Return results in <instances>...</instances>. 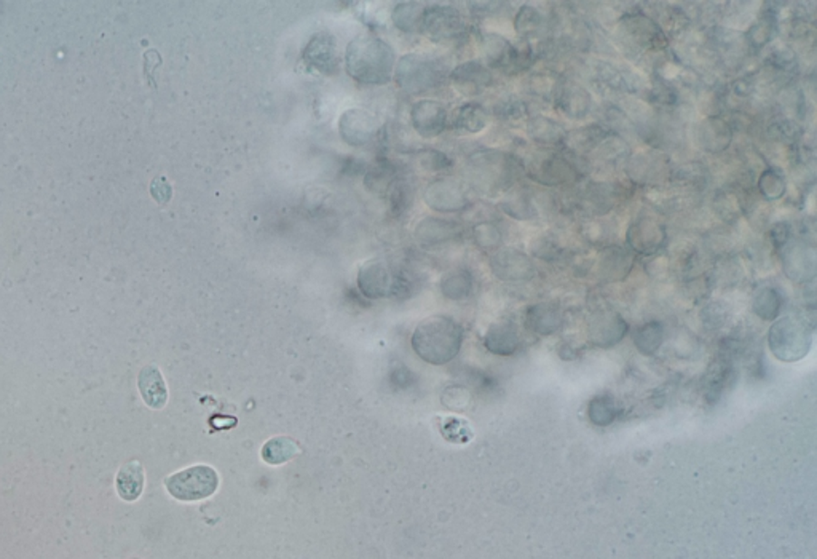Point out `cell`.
<instances>
[{"mask_svg": "<svg viewBox=\"0 0 817 559\" xmlns=\"http://www.w3.org/2000/svg\"><path fill=\"white\" fill-rule=\"evenodd\" d=\"M470 184L487 197H501L524 176V162L516 153L482 149L466 162Z\"/></svg>", "mask_w": 817, "mask_h": 559, "instance_id": "obj_1", "label": "cell"}, {"mask_svg": "<svg viewBox=\"0 0 817 559\" xmlns=\"http://www.w3.org/2000/svg\"><path fill=\"white\" fill-rule=\"evenodd\" d=\"M522 162L525 178L545 189L577 186L585 180L586 173L589 170L588 160L573 155L565 151L564 147L558 149L539 147L529 155V159H522Z\"/></svg>", "mask_w": 817, "mask_h": 559, "instance_id": "obj_2", "label": "cell"}, {"mask_svg": "<svg viewBox=\"0 0 817 559\" xmlns=\"http://www.w3.org/2000/svg\"><path fill=\"white\" fill-rule=\"evenodd\" d=\"M346 73L363 85H385L392 79L394 52L382 39L365 35L352 40L345 52Z\"/></svg>", "mask_w": 817, "mask_h": 559, "instance_id": "obj_3", "label": "cell"}, {"mask_svg": "<svg viewBox=\"0 0 817 559\" xmlns=\"http://www.w3.org/2000/svg\"><path fill=\"white\" fill-rule=\"evenodd\" d=\"M617 37L631 56L659 54L669 47V35L644 10L625 12L617 21Z\"/></svg>", "mask_w": 817, "mask_h": 559, "instance_id": "obj_4", "label": "cell"}, {"mask_svg": "<svg viewBox=\"0 0 817 559\" xmlns=\"http://www.w3.org/2000/svg\"><path fill=\"white\" fill-rule=\"evenodd\" d=\"M447 74V66L441 58L433 54H409L398 61L394 80L407 93L419 94L444 83Z\"/></svg>", "mask_w": 817, "mask_h": 559, "instance_id": "obj_5", "label": "cell"}, {"mask_svg": "<svg viewBox=\"0 0 817 559\" xmlns=\"http://www.w3.org/2000/svg\"><path fill=\"white\" fill-rule=\"evenodd\" d=\"M462 340L460 328L449 319H430L413 334V348L430 361H445L457 353Z\"/></svg>", "mask_w": 817, "mask_h": 559, "instance_id": "obj_6", "label": "cell"}, {"mask_svg": "<svg viewBox=\"0 0 817 559\" xmlns=\"http://www.w3.org/2000/svg\"><path fill=\"white\" fill-rule=\"evenodd\" d=\"M623 170L631 186L659 187L671 182L674 163L665 151L650 147L640 152L631 153L626 160Z\"/></svg>", "mask_w": 817, "mask_h": 559, "instance_id": "obj_7", "label": "cell"}, {"mask_svg": "<svg viewBox=\"0 0 817 559\" xmlns=\"http://www.w3.org/2000/svg\"><path fill=\"white\" fill-rule=\"evenodd\" d=\"M168 493L182 502H197L213 495L219 486L218 472L208 466H197L174 473L165 481Z\"/></svg>", "mask_w": 817, "mask_h": 559, "instance_id": "obj_8", "label": "cell"}, {"mask_svg": "<svg viewBox=\"0 0 817 559\" xmlns=\"http://www.w3.org/2000/svg\"><path fill=\"white\" fill-rule=\"evenodd\" d=\"M420 31L434 42L460 39L468 31V25L457 8L433 5L423 10Z\"/></svg>", "mask_w": 817, "mask_h": 559, "instance_id": "obj_9", "label": "cell"}, {"mask_svg": "<svg viewBox=\"0 0 817 559\" xmlns=\"http://www.w3.org/2000/svg\"><path fill=\"white\" fill-rule=\"evenodd\" d=\"M693 141L701 152L720 157L730 151L734 130L725 115H705L695 123Z\"/></svg>", "mask_w": 817, "mask_h": 559, "instance_id": "obj_10", "label": "cell"}, {"mask_svg": "<svg viewBox=\"0 0 817 559\" xmlns=\"http://www.w3.org/2000/svg\"><path fill=\"white\" fill-rule=\"evenodd\" d=\"M666 240L667 227L663 221L651 214H640L626 229V243L640 254L657 253L665 247Z\"/></svg>", "mask_w": 817, "mask_h": 559, "instance_id": "obj_11", "label": "cell"}, {"mask_svg": "<svg viewBox=\"0 0 817 559\" xmlns=\"http://www.w3.org/2000/svg\"><path fill=\"white\" fill-rule=\"evenodd\" d=\"M552 106L565 119L573 122H581L588 119V115L594 109V98L591 92L579 83V80L565 77L559 87L558 93L554 96Z\"/></svg>", "mask_w": 817, "mask_h": 559, "instance_id": "obj_12", "label": "cell"}, {"mask_svg": "<svg viewBox=\"0 0 817 559\" xmlns=\"http://www.w3.org/2000/svg\"><path fill=\"white\" fill-rule=\"evenodd\" d=\"M810 336L802 325L791 319H781L771 328L770 346L773 352L784 359L800 358L810 347Z\"/></svg>", "mask_w": 817, "mask_h": 559, "instance_id": "obj_13", "label": "cell"}, {"mask_svg": "<svg viewBox=\"0 0 817 559\" xmlns=\"http://www.w3.org/2000/svg\"><path fill=\"white\" fill-rule=\"evenodd\" d=\"M425 201L439 213H459L470 207V197L462 182L455 180H438L426 187Z\"/></svg>", "mask_w": 817, "mask_h": 559, "instance_id": "obj_14", "label": "cell"}, {"mask_svg": "<svg viewBox=\"0 0 817 559\" xmlns=\"http://www.w3.org/2000/svg\"><path fill=\"white\" fill-rule=\"evenodd\" d=\"M499 210L519 222L539 220L540 201L532 187L518 182L500 197Z\"/></svg>", "mask_w": 817, "mask_h": 559, "instance_id": "obj_15", "label": "cell"}, {"mask_svg": "<svg viewBox=\"0 0 817 559\" xmlns=\"http://www.w3.org/2000/svg\"><path fill=\"white\" fill-rule=\"evenodd\" d=\"M551 18L532 4H524L518 8L512 18V29L522 42H541L551 35Z\"/></svg>", "mask_w": 817, "mask_h": 559, "instance_id": "obj_16", "label": "cell"}, {"mask_svg": "<svg viewBox=\"0 0 817 559\" xmlns=\"http://www.w3.org/2000/svg\"><path fill=\"white\" fill-rule=\"evenodd\" d=\"M453 87L465 96H478L495 83L493 73L482 61L472 60L462 63L451 73Z\"/></svg>", "mask_w": 817, "mask_h": 559, "instance_id": "obj_17", "label": "cell"}, {"mask_svg": "<svg viewBox=\"0 0 817 559\" xmlns=\"http://www.w3.org/2000/svg\"><path fill=\"white\" fill-rule=\"evenodd\" d=\"M302 58L308 66L316 69L321 74L333 75L339 71L340 58L337 54V42L331 34H315L310 42L306 44Z\"/></svg>", "mask_w": 817, "mask_h": 559, "instance_id": "obj_18", "label": "cell"}, {"mask_svg": "<svg viewBox=\"0 0 817 559\" xmlns=\"http://www.w3.org/2000/svg\"><path fill=\"white\" fill-rule=\"evenodd\" d=\"M610 134L611 132L605 123L592 122V123H586V125H581V127L567 130L562 147H564L565 151L573 153V155L588 160V157H589V155H591V153L594 152V151H596L608 136H610Z\"/></svg>", "mask_w": 817, "mask_h": 559, "instance_id": "obj_19", "label": "cell"}, {"mask_svg": "<svg viewBox=\"0 0 817 559\" xmlns=\"http://www.w3.org/2000/svg\"><path fill=\"white\" fill-rule=\"evenodd\" d=\"M781 34V21H779L778 10L771 8V4H766V8L760 12L757 20L752 23L744 33L745 44L751 54L764 52L770 47Z\"/></svg>", "mask_w": 817, "mask_h": 559, "instance_id": "obj_20", "label": "cell"}, {"mask_svg": "<svg viewBox=\"0 0 817 559\" xmlns=\"http://www.w3.org/2000/svg\"><path fill=\"white\" fill-rule=\"evenodd\" d=\"M377 120L363 109H350L339 120L342 138L350 146H365L377 134Z\"/></svg>", "mask_w": 817, "mask_h": 559, "instance_id": "obj_21", "label": "cell"}, {"mask_svg": "<svg viewBox=\"0 0 817 559\" xmlns=\"http://www.w3.org/2000/svg\"><path fill=\"white\" fill-rule=\"evenodd\" d=\"M525 134L535 146L541 149H558L564 144L567 128L562 122L552 119L550 115L532 113L525 120Z\"/></svg>", "mask_w": 817, "mask_h": 559, "instance_id": "obj_22", "label": "cell"}, {"mask_svg": "<svg viewBox=\"0 0 817 559\" xmlns=\"http://www.w3.org/2000/svg\"><path fill=\"white\" fill-rule=\"evenodd\" d=\"M413 125L422 138H436L447 127V109L438 101H420L413 109Z\"/></svg>", "mask_w": 817, "mask_h": 559, "instance_id": "obj_23", "label": "cell"}, {"mask_svg": "<svg viewBox=\"0 0 817 559\" xmlns=\"http://www.w3.org/2000/svg\"><path fill=\"white\" fill-rule=\"evenodd\" d=\"M768 140L781 144V146L793 147L802 144V138H804V130L802 123L795 119H792L787 113H776L773 115L766 127H764Z\"/></svg>", "mask_w": 817, "mask_h": 559, "instance_id": "obj_24", "label": "cell"}, {"mask_svg": "<svg viewBox=\"0 0 817 559\" xmlns=\"http://www.w3.org/2000/svg\"><path fill=\"white\" fill-rule=\"evenodd\" d=\"M755 189L760 195V199L766 203H776L784 199L789 192V182L787 176L781 168L776 165H768L758 173L757 181H755Z\"/></svg>", "mask_w": 817, "mask_h": 559, "instance_id": "obj_25", "label": "cell"}, {"mask_svg": "<svg viewBox=\"0 0 817 559\" xmlns=\"http://www.w3.org/2000/svg\"><path fill=\"white\" fill-rule=\"evenodd\" d=\"M140 390L146 405L152 409H161L167 405L168 388L163 376L157 367L142 368L140 373Z\"/></svg>", "mask_w": 817, "mask_h": 559, "instance_id": "obj_26", "label": "cell"}, {"mask_svg": "<svg viewBox=\"0 0 817 559\" xmlns=\"http://www.w3.org/2000/svg\"><path fill=\"white\" fill-rule=\"evenodd\" d=\"M564 80V75L556 71H535L527 75L525 79V92L533 100L551 103L558 93L559 87Z\"/></svg>", "mask_w": 817, "mask_h": 559, "instance_id": "obj_27", "label": "cell"}, {"mask_svg": "<svg viewBox=\"0 0 817 559\" xmlns=\"http://www.w3.org/2000/svg\"><path fill=\"white\" fill-rule=\"evenodd\" d=\"M491 120V113L479 103H466L459 107L453 119V127L460 133L478 134L484 132Z\"/></svg>", "mask_w": 817, "mask_h": 559, "instance_id": "obj_28", "label": "cell"}, {"mask_svg": "<svg viewBox=\"0 0 817 559\" xmlns=\"http://www.w3.org/2000/svg\"><path fill=\"white\" fill-rule=\"evenodd\" d=\"M462 230L463 229L455 221L444 220V218H425V220L420 221L415 233L425 243H438V241L459 237Z\"/></svg>", "mask_w": 817, "mask_h": 559, "instance_id": "obj_29", "label": "cell"}, {"mask_svg": "<svg viewBox=\"0 0 817 559\" xmlns=\"http://www.w3.org/2000/svg\"><path fill=\"white\" fill-rule=\"evenodd\" d=\"M115 485L122 499L127 502L138 499L144 489V468L140 462H130L122 466Z\"/></svg>", "mask_w": 817, "mask_h": 559, "instance_id": "obj_30", "label": "cell"}, {"mask_svg": "<svg viewBox=\"0 0 817 559\" xmlns=\"http://www.w3.org/2000/svg\"><path fill=\"white\" fill-rule=\"evenodd\" d=\"M493 115L505 123H516L520 120H527L532 113H529V103L524 96L519 94H505L501 96L492 111Z\"/></svg>", "mask_w": 817, "mask_h": 559, "instance_id": "obj_31", "label": "cell"}, {"mask_svg": "<svg viewBox=\"0 0 817 559\" xmlns=\"http://www.w3.org/2000/svg\"><path fill=\"white\" fill-rule=\"evenodd\" d=\"M299 453V445L293 438H286V436L270 439V441H267L266 446L262 447V457L270 466L285 464L287 460L294 459Z\"/></svg>", "mask_w": 817, "mask_h": 559, "instance_id": "obj_32", "label": "cell"}, {"mask_svg": "<svg viewBox=\"0 0 817 559\" xmlns=\"http://www.w3.org/2000/svg\"><path fill=\"white\" fill-rule=\"evenodd\" d=\"M493 264L497 267V270L505 273L506 277H510V275L511 277H522L525 273L532 270V267H530L532 264H530L529 258L524 253L516 251V250H503V251H500L495 256Z\"/></svg>", "mask_w": 817, "mask_h": 559, "instance_id": "obj_33", "label": "cell"}, {"mask_svg": "<svg viewBox=\"0 0 817 559\" xmlns=\"http://www.w3.org/2000/svg\"><path fill=\"white\" fill-rule=\"evenodd\" d=\"M423 10L420 4L415 2H403L398 4L393 10V23L404 33H415L420 31V23H422V15Z\"/></svg>", "mask_w": 817, "mask_h": 559, "instance_id": "obj_34", "label": "cell"}, {"mask_svg": "<svg viewBox=\"0 0 817 559\" xmlns=\"http://www.w3.org/2000/svg\"><path fill=\"white\" fill-rule=\"evenodd\" d=\"M474 239L484 248L499 247L503 240V229L495 221H482L474 226Z\"/></svg>", "mask_w": 817, "mask_h": 559, "instance_id": "obj_35", "label": "cell"}, {"mask_svg": "<svg viewBox=\"0 0 817 559\" xmlns=\"http://www.w3.org/2000/svg\"><path fill=\"white\" fill-rule=\"evenodd\" d=\"M487 344L493 350L508 352V350H511L512 347L516 346V334L512 331V328L508 327V325H500V327L491 329L489 338H487Z\"/></svg>", "mask_w": 817, "mask_h": 559, "instance_id": "obj_36", "label": "cell"}, {"mask_svg": "<svg viewBox=\"0 0 817 559\" xmlns=\"http://www.w3.org/2000/svg\"><path fill=\"white\" fill-rule=\"evenodd\" d=\"M766 230H768V239L773 243V247L778 248V250L793 239V226L789 221H778V222L771 224Z\"/></svg>", "mask_w": 817, "mask_h": 559, "instance_id": "obj_37", "label": "cell"}, {"mask_svg": "<svg viewBox=\"0 0 817 559\" xmlns=\"http://www.w3.org/2000/svg\"><path fill=\"white\" fill-rule=\"evenodd\" d=\"M420 163H422V167L430 170V172H441V170H447V168L452 167V160L449 159L444 152H439V151H434V149L423 151L422 157H420Z\"/></svg>", "mask_w": 817, "mask_h": 559, "instance_id": "obj_38", "label": "cell"}, {"mask_svg": "<svg viewBox=\"0 0 817 559\" xmlns=\"http://www.w3.org/2000/svg\"><path fill=\"white\" fill-rule=\"evenodd\" d=\"M778 296L771 289H764L758 294L757 299H755L757 313L764 319H774V315L778 312Z\"/></svg>", "mask_w": 817, "mask_h": 559, "instance_id": "obj_39", "label": "cell"}, {"mask_svg": "<svg viewBox=\"0 0 817 559\" xmlns=\"http://www.w3.org/2000/svg\"><path fill=\"white\" fill-rule=\"evenodd\" d=\"M411 205V195H409V189L404 186V184H398V186L393 187L392 193V207L393 211L394 213H404L405 208Z\"/></svg>", "mask_w": 817, "mask_h": 559, "instance_id": "obj_40", "label": "cell"}, {"mask_svg": "<svg viewBox=\"0 0 817 559\" xmlns=\"http://www.w3.org/2000/svg\"><path fill=\"white\" fill-rule=\"evenodd\" d=\"M659 339H661L659 328L657 325H651V327L642 329L640 334H638V346L642 347V348H651V347L658 346Z\"/></svg>", "mask_w": 817, "mask_h": 559, "instance_id": "obj_41", "label": "cell"}, {"mask_svg": "<svg viewBox=\"0 0 817 559\" xmlns=\"http://www.w3.org/2000/svg\"><path fill=\"white\" fill-rule=\"evenodd\" d=\"M171 193H173V189L168 184L165 178L153 181L152 195L159 200V203H167L168 200L171 199Z\"/></svg>", "mask_w": 817, "mask_h": 559, "instance_id": "obj_42", "label": "cell"}]
</instances>
